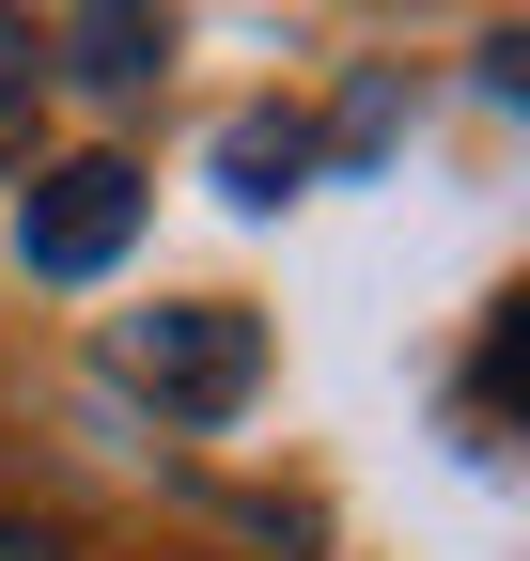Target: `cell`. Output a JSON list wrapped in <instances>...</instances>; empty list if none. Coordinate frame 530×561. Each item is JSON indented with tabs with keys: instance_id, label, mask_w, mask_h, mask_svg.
<instances>
[{
	"instance_id": "cell-1",
	"label": "cell",
	"mask_w": 530,
	"mask_h": 561,
	"mask_svg": "<svg viewBox=\"0 0 530 561\" xmlns=\"http://www.w3.org/2000/svg\"><path fill=\"white\" fill-rule=\"evenodd\" d=\"M125 234H141V172H125V157H62V172L16 187V250H32L47 280H94Z\"/></svg>"
},
{
	"instance_id": "cell-2",
	"label": "cell",
	"mask_w": 530,
	"mask_h": 561,
	"mask_svg": "<svg viewBox=\"0 0 530 561\" xmlns=\"http://www.w3.org/2000/svg\"><path fill=\"white\" fill-rule=\"evenodd\" d=\"M125 375L172 405H234L250 390V312H141L125 328Z\"/></svg>"
},
{
	"instance_id": "cell-3",
	"label": "cell",
	"mask_w": 530,
	"mask_h": 561,
	"mask_svg": "<svg viewBox=\"0 0 530 561\" xmlns=\"http://www.w3.org/2000/svg\"><path fill=\"white\" fill-rule=\"evenodd\" d=\"M62 62H79V79H157L172 16H125V0H110V16H62Z\"/></svg>"
},
{
	"instance_id": "cell-4",
	"label": "cell",
	"mask_w": 530,
	"mask_h": 561,
	"mask_svg": "<svg viewBox=\"0 0 530 561\" xmlns=\"http://www.w3.org/2000/svg\"><path fill=\"white\" fill-rule=\"evenodd\" d=\"M297 157H312V140H297V125H265V110H250V125L219 140V172H234V203H281V187H297Z\"/></svg>"
},
{
	"instance_id": "cell-5",
	"label": "cell",
	"mask_w": 530,
	"mask_h": 561,
	"mask_svg": "<svg viewBox=\"0 0 530 561\" xmlns=\"http://www.w3.org/2000/svg\"><path fill=\"white\" fill-rule=\"evenodd\" d=\"M16 79H32V32H0V94H16Z\"/></svg>"
}]
</instances>
